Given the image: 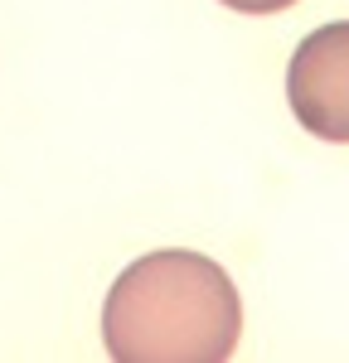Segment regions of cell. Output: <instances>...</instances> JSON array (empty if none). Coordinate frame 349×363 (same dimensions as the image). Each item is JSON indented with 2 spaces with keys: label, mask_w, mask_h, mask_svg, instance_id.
<instances>
[{
  "label": "cell",
  "mask_w": 349,
  "mask_h": 363,
  "mask_svg": "<svg viewBox=\"0 0 349 363\" xmlns=\"http://www.w3.org/2000/svg\"><path fill=\"white\" fill-rule=\"evenodd\" d=\"M238 339V286L204 252H145L102 306V344L116 363H223Z\"/></svg>",
  "instance_id": "obj_1"
},
{
  "label": "cell",
  "mask_w": 349,
  "mask_h": 363,
  "mask_svg": "<svg viewBox=\"0 0 349 363\" xmlns=\"http://www.w3.org/2000/svg\"><path fill=\"white\" fill-rule=\"evenodd\" d=\"M218 5H228L238 15H277V10H291L296 0H218Z\"/></svg>",
  "instance_id": "obj_3"
},
{
  "label": "cell",
  "mask_w": 349,
  "mask_h": 363,
  "mask_svg": "<svg viewBox=\"0 0 349 363\" xmlns=\"http://www.w3.org/2000/svg\"><path fill=\"white\" fill-rule=\"evenodd\" d=\"M287 102L311 136L349 145V20L320 25L296 44Z\"/></svg>",
  "instance_id": "obj_2"
}]
</instances>
